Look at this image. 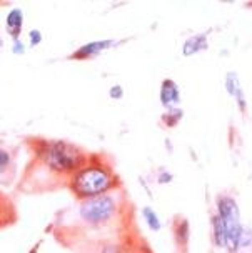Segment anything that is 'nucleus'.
Instances as JSON below:
<instances>
[{
	"label": "nucleus",
	"mask_w": 252,
	"mask_h": 253,
	"mask_svg": "<svg viewBox=\"0 0 252 253\" xmlns=\"http://www.w3.org/2000/svg\"><path fill=\"white\" fill-rule=\"evenodd\" d=\"M112 45H115L114 40H96V42H89L82 45V47H79L75 52H72L70 58L72 60H89V58L97 57L99 53L105 52Z\"/></svg>",
	"instance_id": "39448f33"
},
{
	"label": "nucleus",
	"mask_w": 252,
	"mask_h": 253,
	"mask_svg": "<svg viewBox=\"0 0 252 253\" xmlns=\"http://www.w3.org/2000/svg\"><path fill=\"white\" fill-rule=\"evenodd\" d=\"M0 45H2V39H0Z\"/></svg>",
	"instance_id": "a211bd4d"
},
{
	"label": "nucleus",
	"mask_w": 252,
	"mask_h": 253,
	"mask_svg": "<svg viewBox=\"0 0 252 253\" xmlns=\"http://www.w3.org/2000/svg\"><path fill=\"white\" fill-rule=\"evenodd\" d=\"M217 215L222 220L224 228H226L227 247L231 250H237L241 247L242 237H244V228L241 223V215L236 200L227 195L217 197Z\"/></svg>",
	"instance_id": "20e7f679"
},
{
	"label": "nucleus",
	"mask_w": 252,
	"mask_h": 253,
	"mask_svg": "<svg viewBox=\"0 0 252 253\" xmlns=\"http://www.w3.org/2000/svg\"><path fill=\"white\" fill-rule=\"evenodd\" d=\"M5 27H7L8 35H10L13 40L20 39L22 29H24V12H22V8H12V10L8 12V15L5 19Z\"/></svg>",
	"instance_id": "6e6552de"
},
{
	"label": "nucleus",
	"mask_w": 252,
	"mask_h": 253,
	"mask_svg": "<svg viewBox=\"0 0 252 253\" xmlns=\"http://www.w3.org/2000/svg\"><path fill=\"white\" fill-rule=\"evenodd\" d=\"M13 165V153L8 148H0V175L7 173Z\"/></svg>",
	"instance_id": "ddd939ff"
},
{
	"label": "nucleus",
	"mask_w": 252,
	"mask_h": 253,
	"mask_svg": "<svg viewBox=\"0 0 252 253\" xmlns=\"http://www.w3.org/2000/svg\"><path fill=\"white\" fill-rule=\"evenodd\" d=\"M8 218H15V211H13V205L7 197L0 193V227L7 223Z\"/></svg>",
	"instance_id": "9b49d317"
},
{
	"label": "nucleus",
	"mask_w": 252,
	"mask_h": 253,
	"mask_svg": "<svg viewBox=\"0 0 252 253\" xmlns=\"http://www.w3.org/2000/svg\"><path fill=\"white\" fill-rule=\"evenodd\" d=\"M207 47H209V42H207V34H196V35L189 37L186 42H184L182 53H184V57H192V55H196V53L205 50Z\"/></svg>",
	"instance_id": "1a4fd4ad"
},
{
	"label": "nucleus",
	"mask_w": 252,
	"mask_h": 253,
	"mask_svg": "<svg viewBox=\"0 0 252 253\" xmlns=\"http://www.w3.org/2000/svg\"><path fill=\"white\" fill-rule=\"evenodd\" d=\"M160 103L165 108H167V110L177 108V105L181 103V90H179V85L175 84L172 79L162 80V85H160Z\"/></svg>",
	"instance_id": "423d86ee"
},
{
	"label": "nucleus",
	"mask_w": 252,
	"mask_h": 253,
	"mask_svg": "<svg viewBox=\"0 0 252 253\" xmlns=\"http://www.w3.org/2000/svg\"><path fill=\"white\" fill-rule=\"evenodd\" d=\"M181 119H182V110H179V108H172V110H169L167 114L162 117V120L165 122L167 126H175Z\"/></svg>",
	"instance_id": "4468645a"
},
{
	"label": "nucleus",
	"mask_w": 252,
	"mask_h": 253,
	"mask_svg": "<svg viewBox=\"0 0 252 253\" xmlns=\"http://www.w3.org/2000/svg\"><path fill=\"white\" fill-rule=\"evenodd\" d=\"M25 48H24V43L19 40H13V53H24Z\"/></svg>",
	"instance_id": "f3484780"
},
{
	"label": "nucleus",
	"mask_w": 252,
	"mask_h": 253,
	"mask_svg": "<svg viewBox=\"0 0 252 253\" xmlns=\"http://www.w3.org/2000/svg\"><path fill=\"white\" fill-rule=\"evenodd\" d=\"M120 187L114 167L101 153H91L87 162L67 182V188L77 200L101 197Z\"/></svg>",
	"instance_id": "f03ea898"
},
{
	"label": "nucleus",
	"mask_w": 252,
	"mask_h": 253,
	"mask_svg": "<svg viewBox=\"0 0 252 253\" xmlns=\"http://www.w3.org/2000/svg\"><path fill=\"white\" fill-rule=\"evenodd\" d=\"M29 40H30V45L32 47H37V45L42 42V34H40V30H30V34H29Z\"/></svg>",
	"instance_id": "2eb2a0df"
},
{
	"label": "nucleus",
	"mask_w": 252,
	"mask_h": 253,
	"mask_svg": "<svg viewBox=\"0 0 252 253\" xmlns=\"http://www.w3.org/2000/svg\"><path fill=\"white\" fill-rule=\"evenodd\" d=\"M226 88H227V93L237 102L239 108L244 112L246 110V95H244V90H242L241 84H239V77H237V74L229 72L227 77H226Z\"/></svg>",
	"instance_id": "0eeeda50"
},
{
	"label": "nucleus",
	"mask_w": 252,
	"mask_h": 253,
	"mask_svg": "<svg viewBox=\"0 0 252 253\" xmlns=\"http://www.w3.org/2000/svg\"><path fill=\"white\" fill-rule=\"evenodd\" d=\"M109 95L114 100H119V98H122V95H124V90H122V87L120 85H114L110 90H109Z\"/></svg>",
	"instance_id": "dca6fc26"
},
{
	"label": "nucleus",
	"mask_w": 252,
	"mask_h": 253,
	"mask_svg": "<svg viewBox=\"0 0 252 253\" xmlns=\"http://www.w3.org/2000/svg\"><path fill=\"white\" fill-rule=\"evenodd\" d=\"M29 145L34 155V165L30 167H40L49 175L62 178L65 185L91 155L82 147L67 140L30 138Z\"/></svg>",
	"instance_id": "f257e3e1"
},
{
	"label": "nucleus",
	"mask_w": 252,
	"mask_h": 253,
	"mask_svg": "<svg viewBox=\"0 0 252 253\" xmlns=\"http://www.w3.org/2000/svg\"><path fill=\"white\" fill-rule=\"evenodd\" d=\"M212 237H214L215 247H219V248L227 247V243H226V228H224L222 220L219 218L217 213L212 216Z\"/></svg>",
	"instance_id": "9d476101"
},
{
	"label": "nucleus",
	"mask_w": 252,
	"mask_h": 253,
	"mask_svg": "<svg viewBox=\"0 0 252 253\" xmlns=\"http://www.w3.org/2000/svg\"><path fill=\"white\" fill-rule=\"evenodd\" d=\"M117 210H119L117 198L112 193H105V195L80 202L79 216L84 223L91 225V227H103L114 220Z\"/></svg>",
	"instance_id": "7ed1b4c3"
},
{
	"label": "nucleus",
	"mask_w": 252,
	"mask_h": 253,
	"mask_svg": "<svg viewBox=\"0 0 252 253\" xmlns=\"http://www.w3.org/2000/svg\"><path fill=\"white\" fill-rule=\"evenodd\" d=\"M142 216L146 218L147 225H149L151 230H154V232H159L160 227H162V223H160V220H159V215H157L155 211L151 209V207H144V209H142Z\"/></svg>",
	"instance_id": "f8f14e48"
},
{
	"label": "nucleus",
	"mask_w": 252,
	"mask_h": 253,
	"mask_svg": "<svg viewBox=\"0 0 252 253\" xmlns=\"http://www.w3.org/2000/svg\"><path fill=\"white\" fill-rule=\"evenodd\" d=\"M134 253H137V252H134Z\"/></svg>",
	"instance_id": "6ab92c4d"
}]
</instances>
